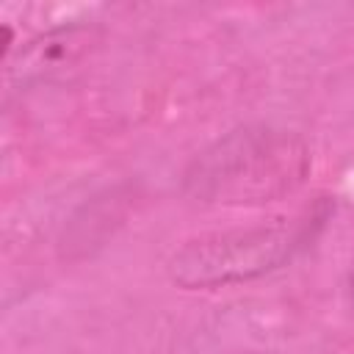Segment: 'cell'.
I'll use <instances>...</instances> for the list:
<instances>
[{"label":"cell","mask_w":354,"mask_h":354,"mask_svg":"<svg viewBox=\"0 0 354 354\" xmlns=\"http://www.w3.org/2000/svg\"><path fill=\"white\" fill-rule=\"evenodd\" d=\"M310 163V147L299 133L274 124H243L196 152L180 185L199 205H266L301 188Z\"/></svg>","instance_id":"cell-1"},{"label":"cell","mask_w":354,"mask_h":354,"mask_svg":"<svg viewBox=\"0 0 354 354\" xmlns=\"http://www.w3.org/2000/svg\"><path fill=\"white\" fill-rule=\"evenodd\" d=\"M332 202L318 199L290 218L207 232L169 257V277L185 290H213L260 279L296 260L326 227Z\"/></svg>","instance_id":"cell-2"},{"label":"cell","mask_w":354,"mask_h":354,"mask_svg":"<svg viewBox=\"0 0 354 354\" xmlns=\"http://www.w3.org/2000/svg\"><path fill=\"white\" fill-rule=\"evenodd\" d=\"M97 44H100L97 25H58L47 33H39L11 58L8 83L22 88V86L66 80L97 50Z\"/></svg>","instance_id":"cell-3"},{"label":"cell","mask_w":354,"mask_h":354,"mask_svg":"<svg viewBox=\"0 0 354 354\" xmlns=\"http://www.w3.org/2000/svg\"><path fill=\"white\" fill-rule=\"evenodd\" d=\"M348 301L354 304V271L348 274Z\"/></svg>","instance_id":"cell-4"}]
</instances>
